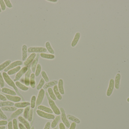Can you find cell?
<instances>
[{
    "label": "cell",
    "mask_w": 129,
    "mask_h": 129,
    "mask_svg": "<svg viewBox=\"0 0 129 129\" xmlns=\"http://www.w3.org/2000/svg\"><path fill=\"white\" fill-rule=\"evenodd\" d=\"M2 76H3L4 80L6 82V84L8 85L9 86L13 88V89H14L17 94L19 96L21 97L22 101L24 102L25 101L24 98H23L22 96L20 93L19 90H18V88L15 85V83L14 82V81L10 78L9 76H8L7 73H6L5 72H3L2 73Z\"/></svg>",
    "instance_id": "cell-1"
},
{
    "label": "cell",
    "mask_w": 129,
    "mask_h": 129,
    "mask_svg": "<svg viewBox=\"0 0 129 129\" xmlns=\"http://www.w3.org/2000/svg\"><path fill=\"white\" fill-rule=\"evenodd\" d=\"M45 95L48 100V103L49 104V106L50 107L51 109L52 110L54 114L57 116L60 115L61 114L60 110L54 101L51 98L48 94V92H46Z\"/></svg>",
    "instance_id": "cell-2"
},
{
    "label": "cell",
    "mask_w": 129,
    "mask_h": 129,
    "mask_svg": "<svg viewBox=\"0 0 129 129\" xmlns=\"http://www.w3.org/2000/svg\"><path fill=\"white\" fill-rule=\"evenodd\" d=\"M45 95V90H43V89H42L40 90H39L38 96H37V97L36 99V107L34 108V113L36 111L37 107L42 104V102L44 99Z\"/></svg>",
    "instance_id": "cell-3"
},
{
    "label": "cell",
    "mask_w": 129,
    "mask_h": 129,
    "mask_svg": "<svg viewBox=\"0 0 129 129\" xmlns=\"http://www.w3.org/2000/svg\"><path fill=\"white\" fill-rule=\"evenodd\" d=\"M47 51L45 48L40 46H32L29 48L28 52L29 53H45Z\"/></svg>",
    "instance_id": "cell-4"
},
{
    "label": "cell",
    "mask_w": 129,
    "mask_h": 129,
    "mask_svg": "<svg viewBox=\"0 0 129 129\" xmlns=\"http://www.w3.org/2000/svg\"><path fill=\"white\" fill-rule=\"evenodd\" d=\"M60 110L61 112L60 116H61V119L62 122V123L64 124V125H65L66 127L69 128L71 124L67 118L65 110L62 107L60 108Z\"/></svg>",
    "instance_id": "cell-5"
},
{
    "label": "cell",
    "mask_w": 129,
    "mask_h": 129,
    "mask_svg": "<svg viewBox=\"0 0 129 129\" xmlns=\"http://www.w3.org/2000/svg\"><path fill=\"white\" fill-rule=\"evenodd\" d=\"M36 112L38 116L45 119L48 120H53L55 118V116L53 114L45 112L39 110H37Z\"/></svg>",
    "instance_id": "cell-6"
},
{
    "label": "cell",
    "mask_w": 129,
    "mask_h": 129,
    "mask_svg": "<svg viewBox=\"0 0 129 129\" xmlns=\"http://www.w3.org/2000/svg\"><path fill=\"white\" fill-rule=\"evenodd\" d=\"M28 68L26 66H24L23 68H22L18 72L17 74L15 76V78L14 80V82H17L19 81L21 77L24 74H25L26 72L28 70Z\"/></svg>",
    "instance_id": "cell-7"
},
{
    "label": "cell",
    "mask_w": 129,
    "mask_h": 129,
    "mask_svg": "<svg viewBox=\"0 0 129 129\" xmlns=\"http://www.w3.org/2000/svg\"><path fill=\"white\" fill-rule=\"evenodd\" d=\"M23 64V62L22 61H20V60L15 61V62L11 63L8 67H7L5 69H4V72H8L9 70H11V69L16 68L17 66L22 65Z\"/></svg>",
    "instance_id": "cell-8"
},
{
    "label": "cell",
    "mask_w": 129,
    "mask_h": 129,
    "mask_svg": "<svg viewBox=\"0 0 129 129\" xmlns=\"http://www.w3.org/2000/svg\"><path fill=\"white\" fill-rule=\"evenodd\" d=\"M115 80L113 78L111 79L109 82V86L106 93L107 96L108 97L111 96L112 95L115 88Z\"/></svg>",
    "instance_id": "cell-9"
},
{
    "label": "cell",
    "mask_w": 129,
    "mask_h": 129,
    "mask_svg": "<svg viewBox=\"0 0 129 129\" xmlns=\"http://www.w3.org/2000/svg\"><path fill=\"white\" fill-rule=\"evenodd\" d=\"M36 55L37 54L36 53L31 54L27 58L26 60L24 61V62H23V65L25 66L28 67L31 63H32L33 61L36 58Z\"/></svg>",
    "instance_id": "cell-10"
},
{
    "label": "cell",
    "mask_w": 129,
    "mask_h": 129,
    "mask_svg": "<svg viewBox=\"0 0 129 129\" xmlns=\"http://www.w3.org/2000/svg\"><path fill=\"white\" fill-rule=\"evenodd\" d=\"M6 97L7 100L11 102H15V103H18L22 100V98L20 96H11V95H7V94H3Z\"/></svg>",
    "instance_id": "cell-11"
},
{
    "label": "cell",
    "mask_w": 129,
    "mask_h": 129,
    "mask_svg": "<svg viewBox=\"0 0 129 129\" xmlns=\"http://www.w3.org/2000/svg\"><path fill=\"white\" fill-rule=\"evenodd\" d=\"M31 68H28L26 72L24 77V84L26 86L28 87L30 86V76L31 74Z\"/></svg>",
    "instance_id": "cell-12"
},
{
    "label": "cell",
    "mask_w": 129,
    "mask_h": 129,
    "mask_svg": "<svg viewBox=\"0 0 129 129\" xmlns=\"http://www.w3.org/2000/svg\"><path fill=\"white\" fill-rule=\"evenodd\" d=\"M80 37H81V34L80 32H77L75 34L71 44L72 48H74L76 46L80 39Z\"/></svg>",
    "instance_id": "cell-13"
},
{
    "label": "cell",
    "mask_w": 129,
    "mask_h": 129,
    "mask_svg": "<svg viewBox=\"0 0 129 129\" xmlns=\"http://www.w3.org/2000/svg\"><path fill=\"white\" fill-rule=\"evenodd\" d=\"M40 54H37L36 56L35 59L33 61V62L32 63L31 65V71L33 72V73H35V70H36V68L39 62V58Z\"/></svg>",
    "instance_id": "cell-14"
},
{
    "label": "cell",
    "mask_w": 129,
    "mask_h": 129,
    "mask_svg": "<svg viewBox=\"0 0 129 129\" xmlns=\"http://www.w3.org/2000/svg\"><path fill=\"white\" fill-rule=\"evenodd\" d=\"M23 110H24L22 108H20V109L16 110L11 114L10 118L9 119L8 121L11 120L12 119H13L14 118H16L17 117H18L20 115V114L23 113Z\"/></svg>",
    "instance_id": "cell-15"
},
{
    "label": "cell",
    "mask_w": 129,
    "mask_h": 129,
    "mask_svg": "<svg viewBox=\"0 0 129 129\" xmlns=\"http://www.w3.org/2000/svg\"><path fill=\"white\" fill-rule=\"evenodd\" d=\"M121 75L120 74L118 73L116 76L115 80V87L116 90H119L120 87Z\"/></svg>",
    "instance_id": "cell-16"
},
{
    "label": "cell",
    "mask_w": 129,
    "mask_h": 129,
    "mask_svg": "<svg viewBox=\"0 0 129 129\" xmlns=\"http://www.w3.org/2000/svg\"><path fill=\"white\" fill-rule=\"evenodd\" d=\"M28 47L26 44H23L22 46V60L25 61L28 58Z\"/></svg>",
    "instance_id": "cell-17"
},
{
    "label": "cell",
    "mask_w": 129,
    "mask_h": 129,
    "mask_svg": "<svg viewBox=\"0 0 129 129\" xmlns=\"http://www.w3.org/2000/svg\"><path fill=\"white\" fill-rule=\"evenodd\" d=\"M59 91L62 95H64L65 94L64 88V82L62 79H60L58 81L57 84Z\"/></svg>",
    "instance_id": "cell-18"
},
{
    "label": "cell",
    "mask_w": 129,
    "mask_h": 129,
    "mask_svg": "<svg viewBox=\"0 0 129 129\" xmlns=\"http://www.w3.org/2000/svg\"><path fill=\"white\" fill-rule=\"evenodd\" d=\"M58 81L57 80H52V81L46 82V84H45L43 88V90H46L48 88L54 87L55 86L57 85L58 84Z\"/></svg>",
    "instance_id": "cell-19"
},
{
    "label": "cell",
    "mask_w": 129,
    "mask_h": 129,
    "mask_svg": "<svg viewBox=\"0 0 129 129\" xmlns=\"http://www.w3.org/2000/svg\"><path fill=\"white\" fill-rule=\"evenodd\" d=\"M30 102H18L14 104L15 107L17 108H25L26 107L28 106H30Z\"/></svg>",
    "instance_id": "cell-20"
},
{
    "label": "cell",
    "mask_w": 129,
    "mask_h": 129,
    "mask_svg": "<svg viewBox=\"0 0 129 129\" xmlns=\"http://www.w3.org/2000/svg\"><path fill=\"white\" fill-rule=\"evenodd\" d=\"M39 54L40 57L45 59L53 60L55 58V56L54 54H46L45 53H40Z\"/></svg>",
    "instance_id": "cell-21"
},
{
    "label": "cell",
    "mask_w": 129,
    "mask_h": 129,
    "mask_svg": "<svg viewBox=\"0 0 129 129\" xmlns=\"http://www.w3.org/2000/svg\"><path fill=\"white\" fill-rule=\"evenodd\" d=\"M18 120L20 123L23 124L27 129H31V126L28 121H27L25 118L22 116H19L18 117Z\"/></svg>",
    "instance_id": "cell-22"
},
{
    "label": "cell",
    "mask_w": 129,
    "mask_h": 129,
    "mask_svg": "<svg viewBox=\"0 0 129 129\" xmlns=\"http://www.w3.org/2000/svg\"><path fill=\"white\" fill-rule=\"evenodd\" d=\"M1 92L3 94L7 95H11V96H16L17 93L15 91L11 89H9L7 88H3L1 89Z\"/></svg>",
    "instance_id": "cell-23"
},
{
    "label": "cell",
    "mask_w": 129,
    "mask_h": 129,
    "mask_svg": "<svg viewBox=\"0 0 129 129\" xmlns=\"http://www.w3.org/2000/svg\"><path fill=\"white\" fill-rule=\"evenodd\" d=\"M37 109L38 110H39L43 111V112H45L48 113L53 114V110L51 108L47 107L46 106H43V105H39L37 107Z\"/></svg>",
    "instance_id": "cell-24"
},
{
    "label": "cell",
    "mask_w": 129,
    "mask_h": 129,
    "mask_svg": "<svg viewBox=\"0 0 129 129\" xmlns=\"http://www.w3.org/2000/svg\"><path fill=\"white\" fill-rule=\"evenodd\" d=\"M15 85L17 88L23 91H27L29 90V88L20 82L17 81L15 82Z\"/></svg>",
    "instance_id": "cell-25"
},
{
    "label": "cell",
    "mask_w": 129,
    "mask_h": 129,
    "mask_svg": "<svg viewBox=\"0 0 129 129\" xmlns=\"http://www.w3.org/2000/svg\"><path fill=\"white\" fill-rule=\"evenodd\" d=\"M35 74L32 73L30 76V86L31 88L34 89L36 88V82L35 80Z\"/></svg>",
    "instance_id": "cell-26"
},
{
    "label": "cell",
    "mask_w": 129,
    "mask_h": 129,
    "mask_svg": "<svg viewBox=\"0 0 129 129\" xmlns=\"http://www.w3.org/2000/svg\"><path fill=\"white\" fill-rule=\"evenodd\" d=\"M53 90L54 94H55L57 98L59 100H62V96L59 91L57 85L53 87Z\"/></svg>",
    "instance_id": "cell-27"
},
{
    "label": "cell",
    "mask_w": 129,
    "mask_h": 129,
    "mask_svg": "<svg viewBox=\"0 0 129 129\" xmlns=\"http://www.w3.org/2000/svg\"><path fill=\"white\" fill-rule=\"evenodd\" d=\"M45 46L47 51H48L50 54H55V51L52 48L50 42L49 41H48L46 42L45 44Z\"/></svg>",
    "instance_id": "cell-28"
},
{
    "label": "cell",
    "mask_w": 129,
    "mask_h": 129,
    "mask_svg": "<svg viewBox=\"0 0 129 129\" xmlns=\"http://www.w3.org/2000/svg\"><path fill=\"white\" fill-rule=\"evenodd\" d=\"M61 119V116L60 115H58L53 119V120L52 121L51 123V128H56L57 126L58 123L60 121Z\"/></svg>",
    "instance_id": "cell-29"
},
{
    "label": "cell",
    "mask_w": 129,
    "mask_h": 129,
    "mask_svg": "<svg viewBox=\"0 0 129 129\" xmlns=\"http://www.w3.org/2000/svg\"><path fill=\"white\" fill-rule=\"evenodd\" d=\"M2 110L5 112H14L17 110V108L14 106H10L3 107L1 108Z\"/></svg>",
    "instance_id": "cell-30"
},
{
    "label": "cell",
    "mask_w": 129,
    "mask_h": 129,
    "mask_svg": "<svg viewBox=\"0 0 129 129\" xmlns=\"http://www.w3.org/2000/svg\"><path fill=\"white\" fill-rule=\"evenodd\" d=\"M67 116L68 120L73 122H75L77 124H80V120L76 117H75L72 115H71V114H68Z\"/></svg>",
    "instance_id": "cell-31"
},
{
    "label": "cell",
    "mask_w": 129,
    "mask_h": 129,
    "mask_svg": "<svg viewBox=\"0 0 129 129\" xmlns=\"http://www.w3.org/2000/svg\"><path fill=\"white\" fill-rule=\"evenodd\" d=\"M21 69V67L20 66H17L16 68H14L9 70L7 72V74L8 76L14 75L15 74L17 73Z\"/></svg>",
    "instance_id": "cell-32"
},
{
    "label": "cell",
    "mask_w": 129,
    "mask_h": 129,
    "mask_svg": "<svg viewBox=\"0 0 129 129\" xmlns=\"http://www.w3.org/2000/svg\"><path fill=\"white\" fill-rule=\"evenodd\" d=\"M47 92H48V94L49 95V96L50 97L51 99L53 100L54 101H56L57 100V98L54 94V92L53 89L51 88H48L47 89Z\"/></svg>",
    "instance_id": "cell-33"
},
{
    "label": "cell",
    "mask_w": 129,
    "mask_h": 129,
    "mask_svg": "<svg viewBox=\"0 0 129 129\" xmlns=\"http://www.w3.org/2000/svg\"><path fill=\"white\" fill-rule=\"evenodd\" d=\"M11 60H8L5 61V62L2 63L1 64H0V72L5 69L11 64Z\"/></svg>",
    "instance_id": "cell-34"
},
{
    "label": "cell",
    "mask_w": 129,
    "mask_h": 129,
    "mask_svg": "<svg viewBox=\"0 0 129 129\" xmlns=\"http://www.w3.org/2000/svg\"><path fill=\"white\" fill-rule=\"evenodd\" d=\"M14 104L13 102L9 101H2L1 102H0V107L13 106Z\"/></svg>",
    "instance_id": "cell-35"
},
{
    "label": "cell",
    "mask_w": 129,
    "mask_h": 129,
    "mask_svg": "<svg viewBox=\"0 0 129 129\" xmlns=\"http://www.w3.org/2000/svg\"><path fill=\"white\" fill-rule=\"evenodd\" d=\"M36 97L35 96H32L30 101V106L31 108L32 109L35 108L36 105Z\"/></svg>",
    "instance_id": "cell-36"
},
{
    "label": "cell",
    "mask_w": 129,
    "mask_h": 129,
    "mask_svg": "<svg viewBox=\"0 0 129 129\" xmlns=\"http://www.w3.org/2000/svg\"><path fill=\"white\" fill-rule=\"evenodd\" d=\"M45 84V81L42 78L40 79L39 83L37 86L36 90H40L43 88L44 84Z\"/></svg>",
    "instance_id": "cell-37"
},
{
    "label": "cell",
    "mask_w": 129,
    "mask_h": 129,
    "mask_svg": "<svg viewBox=\"0 0 129 129\" xmlns=\"http://www.w3.org/2000/svg\"><path fill=\"white\" fill-rule=\"evenodd\" d=\"M41 72H42V66L40 64H38L35 70V75L36 77H38L41 74Z\"/></svg>",
    "instance_id": "cell-38"
},
{
    "label": "cell",
    "mask_w": 129,
    "mask_h": 129,
    "mask_svg": "<svg viewBox=\"0 0 129 129\" xmlns=\"http://www.w3.org/2000/svg\"><path fill=\"white\" fill-rule=\"evenodd\" d=\"M34 110L33 109L31 108L28 114V117H27V120L29 122H31L33 120V116Z\"/></svg>",
    "instance_id": "cell-39"
},
{
    "label": "cell",
    "mask_w": 129,
    "mask_h": 129,
    "mask_svg": "<svg viewBox=\"0 0 129 129\" xmlns=\"http://www.w3.org/2000/svg\"><path fill=\"white\" fill-rule=\"evenodd\" d=\"M41 76H42V77L45 80V82H48L50 81L49 77L47 76L46 72L44 70L42 71L41 72Z\"/></svg>",
    "instance_id": "cell-40"
},
{
    "label": "cell",
    "mask_w": 129,
    "mask_h": 129,
    "mask_svg": "<svg viewBox=\"0 0 129 129\" xmlns=\"http://www.w3.org/2000/svg\"><path fill=\"white\" fill-rule=\"evenodd\" d=\"M30 109H31L30 106H28L26 107L25 108V109H24V110H23V116L24 117V118H25L26 119H27L28 114V113L29 112Z\"/></svg>",
    "instance_id": "cell-41"
},
{
    "label": "cell",
    "mask_w": 129,
    "mask_h": 129,
    "mask_svg": "<svg viewBox=\"0 0 129 129\" xmlns=\"http://www.w3.org/2000/svg\"><path fill=\"white\" fill-rule=\"evenodd\" d=\"M5 85V80L3 78L2 74L0 72V87L1 88L4 87Z\"/></svg>",
    "instance_id": "cell-42"
},
{
    "label": "cell",
    "mask_w": 129,
    "mask_h": 129,
    "mask_svg": "<svg viewBox=\"0 0 129 129\" xmlns=\"http://www.w3.org/2000/svg\"><path fill=\"white\" fill-rule=\"evenodd\" d=\"M0 118L2 120H5L8 118L7 116L4 113L3 111L2 110L0 107Z\"/></svg>",
    "instance_id": "cell-43"
},
{
    "label": "cell",
    "mask_w": 129,
    "mask_h": 129,
    "mask_svg": "<svg viewBox=\"0 0 129 129\" xmlns=\"http://www.w3.org/2000/svg\"><path fill=\"white\" fill-rule=\"evenodd\" d=\"M12 126L13 129H19V126L18 125V122L16 118H14L12 120Z\"/></svg>",
    "instance_id": "cell-44"
},
{
    "label": "cell",
    "mask_w": 129,
    "mask_h": 129,
    "mask_svg": "<svg viewBox=\"0 0 129 129\" xmlns=\"http://www.w3.org/2000/svg\"><path fill=\"white\" fill-rule=\"evenodd\" d=\"M0 6L2 11H5L6 9V5L3 0H0Z\"/></svg>",
    "instance_id": "cell-45"
},
{
    "label": "cell",
    "mask_w": 129,
    "mask_h": 129,
    "mask_svg": "<svg viewBox=\"0 0 129 129\" xmlns=\"http://www.w3.org/2000/svg\"><path fill=\"white\" fill-rule=\"evenodd\" d=\"M4 1L6 6L7 7L10 8H12V5L10 2V0H4Z\"/></svg>",
    "instance_id": "cell-46"
},
{
    "label": "cell",
    "mask_w": 129,
    "mask_h": 129,
    "mask_svg": "<svg viewBox=\"0 0 129 129\" xmlns=\"http://www.w3.org/2000/svg\"><path fill=\"white\" fill-rule=\"evenodd\" d=\"M51 123L50 122H46V124H45V126H44L43 129H50V128L51 127Z\"/></svg>",
    "instance_id": "cell-47"
},
{
    "label": "cell",
    "mask_w": 129,
    "mask_h": 129,
    "mask_svg": "<svg viewBox=\"0 0 129 129\" xmlns=\"http://www.w3.org/2000/svg\"><path fill=\"white\" fill-rule=\"evenodd\" d=\"M8 124V122L5 120H0V126H5V125H7Z\"/></svg>",
    "instance_id": "cell-48"
},
{
    "label": "cell",
    "mask_w": 129,
    "mask_h": 129,
    "mask_svg": "<svg viewBox=\"0 0 129 129\" xmlns=\"http://www.w3.org/2000/svg\"><path fill=\"white\" fill-rule=\"evenodd\" d=\"M6 100H7V98L6 96L0 93V100H1L2 101H5Z\"/></svg>",
    "instance_id": "cell-49"
},
{
    "label": "cell",
    "mask_w": 129,
    "mask_h": 129,
    "mask_svg": "<svg viewBox=\"0 0 129 129\" xmlns=\"http://www.w3.org/2000/svg\"><path fill=\"white\" fill-rule=\"evenodd\" d=\"M76 126L77 124L75 122H73L71 124L69 128V129H76Z\"/></svg>",
    "instance_id": "cell-50"
},
{
    "label": "cell",
    "mask_w": 129,
    "mask_h": 129,
    "mask_svg": "<svg viewBox=\"0 0 129 129\" xmlns=\"http://www.w3.org/2000/svg\"><path fill=\"white\" fill-rule=\"evenodd\" d=\"M8 129H13L12 121H10L8 124Z\"/></svg>",
    "instance_id": "cell-51"
},
{
    "label": "cell",
    "mask_w": 129,
    "mask_h": 129,
    "mask_svg": "<svg viewBox=\"0 0 129 129\" xmlns=\"http://www.w3.org/2000/svg\"><path fill=\"white\" fill-rule=\"evenodd\" d=\"M59 129H66L65 125L62 122H61L59 124Z\"/></svg>",
    "instance_id": "cell-52"
},
{
    "label": "cell",
    "mask_w": 129,
    "mask_h": 129,
    "mask_svg": "<svg viewBox=\"0 0 129 129\" xmlns=\"http://www.w3.org/2000/svg\"><path fill=\"white\" fill-rule=\"evenodd\" d=\"M18 126H19V128L20 129H27L21 123H19Z\"/></svg>",
    "instance_id": "cell-53"
},
{
    "label": "cell",
    "mask_w": 129,
    "mask_h": 129,
    "mask_svg": "<svg viewBox=\"0 0 129 129\" xmlns=\"http://www.w3.org/2000/svg\"><path fill=\"white\" fill-rule=\"evenodd\" d=\"M46 1L50 2L57 3L58 2V0H47Z\"/></svg>",
    "instance_id": "cell-54"
},
{
    "label": "cell",
    "mask_w": 129,
    "mask_h": 129,
    "mask_svg": "<svg viewBox=\"0 0 129 129\" xmlns=\"http://www.w3.org/2000/svg\"><path fill=\"white\" fill-rule=\"evenodd\" d=\"M0 129H5V126H0Z\"/></svg>",
    "instance_id": "cell-55"
},
{
    "label": "cell",
    "mask_w": 129,
    "mask_h": 129,
    "mask_svg": "<svg viewBox=\"0 0 129 129\" xmlns=\"http://www.w3.org/2000/svg\"><path fill=\"white\" fill-rule=\"evenodd\" d=\"M31 129H35V128L34 126H32L31 128Z\"/></svg>",
    "instance_id": "cell-56"
},
{
    "label": "cell",
    "mask_w": 129,
    "mask_h": 129,
    "mask_svg": "<svg viewBox=\"0 0 129 129\" xmlns=\"http://www.w3.org/2000/svg\"><path fill=\"white\" fill-rule=\"evenodd\" d=\"M127 102H128V103H129V97H128V98L127 99Z\"/></svg>",
    "instance_id": "cell-57"
},
{
    "label": "cell",
    "mask_w": 129,
    "mask_h": 129,
    "mask_svg": "<svg viewBox=\"0 0 129 129\" xmlns=\"http://www.w3.org/2000/svg\"><path fill=\"white\" fill-rule=\"evenodd\" d=\"M53 129H58V127L56 126L55 128H53Z\"/></svg>",
    "instance_id": "cell-58"
},
{
    "label": "cell",
    "mask_w": 129,
    "mask_h": 129,
    "mask_svg": "<svg viewBox=\"0 0 129 129\" xmlns=\"http://www.w3.org/2000/svg\"><path fill=\"white\" fill-rule=\"evenodd\" d=\"M2 12V10H1V7L0 6V12Z\"/></svg>",
    "instance_id": "cell-59"
},
{
    "label": "cell",
    "mask_w": 129,
    "mask_h": 129,
    "mask_svg": "<svg viewBox=\"0 0 129 129\" xmlns=\"http://www.w3.org/2000/svg\"><path fill=\"white\" fill-rule=\"evenodd\" d=\"M1 88H0V92H1Z\"/></svg>",
    "instance_id": "cell-60"
},
{
    "label": "cell",
    "mask_w": 129,
    "mask_h": 129,
    "mask_svg": "<svg viewBox=\"0 0 129 129\" xmlns=\"http://www.w3.org/2000/svg\"></svg>",
    "instance_id": "cell-61"
}]
</instances>
